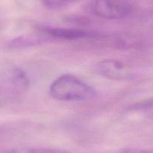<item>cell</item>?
<instances>
[{"label":"cell","instance_id":"7a4b0ae2","mask_svg":"<svg viewBox=\"0 0 153 153\" xmlns=\"http://www.w3.org/2000/svg\"><path fill=\"white\" fill-rule=\"evenodd\" d=\"M95 15L107 20H120L128 17L133 5L128 0H95L92 4Z\"/></svg>","mask_w":153,"mask_h":153},{"label":"cell","instance_id":"9c48e42d","mask_svg":"<svg viewBox=\"0 0 153 153\" xmlns=\"http://www.w3.org/2000/svg\"><path fill=\"white\" fill-rule=\"evenodd\" d=\"M146 20L147 23H149V25L153 27V11L149 13L148 15L146 17Z\"/></svg>","mask_w":153,"mask_h":153},{"label":"cell","instance_id":"52a82bcc","mask_svg":"<svg viewBox=\"0 0 153 153\" xmlns=\"http://www.w3.org/2000/svg\"><path fill=\"white\" fill-rule=\"evenodd\" d=\"M45 7L50 9H59L63 8L76 0H42Z\"/></svg>","mask_w":153,"mask_h":153},{"label":"cell","instance_id":"277c9868","mask_svg":"<svg viewBox=\"0 0 153 153\" xmlns=\"http://www.w3.org/2000/svg\"><path fill=\"white\" fill-rule=\"evenodd\" d=\"M38 31L43 34L49 39H60V40H80L83 38L94 36L93 34L84 30L76 29L52 27V26H40Z\"/></svg>","mask_w":153,"mask_h":153},{"label":"cell","instance_id":"ba28073f","mask_svg":"<svg viewBox=\"0 0 153 153\" xmlns=\"http://www.w3.org/2000/svg\"><path fill=\"white\" fill-rule=\"evenodd\" d=\"M121 153H153V151L147 149H143L139 148H133V147H129V148H125L121 151Z\"/></svg>","mask_w":153,"mask_h":153},{"label":"cell","instance_id":"6da1fadb","mask_svg":"<svg viewBox=\"0 0 153 153\" xmlns=\"http://www.w3.org/2000/svg\"><path fill=\"white\" fill-rule=\"evenodd\" d=\"M50 94L61 101H90L96 96L93 87L71 74H63L56 79L50 87Z\"/></svg>","mask_w":153,"mask_h":153},{"label":"cell","instance_id":"8992f818","mask_svg":"<svg viewBox=\"0 0 153 153\" xmlns=\"http://www.w3.org/2000/svg\"><path fill=\"white\" fill-rule=\"evenodd\" d=\"M5 153H71L61 149L48 148V147H26L8 150Z\"/></svg>","mask_w":153,"mask_h":153},{"label":"cell","instance_id":"3957f363","mask_svg":"<svg viewBox=\"0 0 153 153\" xmlns=\"http://www.w3.org/2000/svg\"><path fill=\"white\" fill-rule=\"evenodd\" d=\"M95 71L103 77L117 81H128L134 77L133 71L127 65L116 59H105L96 65Z\"/></svg>","mask_w":153,"mask_h":153},{"label":"cell","instance_id":"5b68a950","mask_svg":"<svg viewBox=\"0 0 153 153\" xmlns=\"http://www.w3.org/2000/svg\"><path fill=\"white\" fill-rule=\"evenodd\" d=\"M46 39L49 38H47L41 32H39L38 35H23L11 41L8 47L11 49H22L40 45L42 42L46 41Z\"/></svg>","mask_w":153,"mask_h":153}]
</instances>
